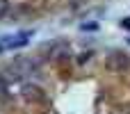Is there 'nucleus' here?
I'll return each mask as SVG.
<instances>
[{"label": "nucleus", "instance_id": "7", "mask_svg": "<svg viewBox=\"0 0 130 114\" xmlns=\"http://www.w3.org/2000/svg\"><path fill=\"white\" fill-rule=\"evenodd\" d=\"M128 43H130V39H128Z\"/></svg>", "mask_w": 130, "mask_h": 114}, {"label": "nucleus", "instance_id": "5", "mask_svg": "<svg viewBox=\"0 0 130 114\" xmlns=\"http://www.w3.org/2000/svg\"><path fill=\"white\" fill-rule=\"evenodd\" d=\"M89 59H91V53H82L78 62H80V64H85V62H89Z\"/></svg>", "mask_w": 130, "mask_h": 114}, {"label": "nucleus", "instance_id": "2", "mask_svg": "<svg viewBox=\"0 0 130 114\" xmlns=\"http://www.w3.org/2000/svg\"><path fill=\"white\" fill-rule=\"evenodd\" d=\"M39 91H41L39 87H25V89H23V96H25L27 101H32V98H34V101H43V94H39Z\"/></svg>", "mask_w": 130, "mask_h": 114}, {"label": "nucleus", "instance_id": "4", "mask_svg": "<svg viewBox=\"0 0 130 114\" xmlns=\"http://www.w3.org/2000/svg\"><path fill=\"white\" fill-rule=\"evenodd\" d=\"M80 27H82V30H91V32H94V30H98V25H96V23H82Z\"/></svg>", "mask_w": 130, "mask_h": 114}, {"label": "nucleus", "instance_id": "6", "mask_svg": "<svg viewBox=\"0 0 130 114\" xmlns=\"http://www.w3.org/2000/svg\"><path fill=\"white\" fill-rule=\"evenodd\" d=\"M121 27H123V30H130V16H126V18L121 21Z\"/></svg>", "mask_w": 130, "mask_h": 114}, {"label": "nucleus", "instance_id": "3", "mask_svg": "<svg viewBox=\"0 0 130 114\" xmlns=\"http://www.w3.org/2000/svg\"><path fill=\"white\" fill-rule=\"evenodd\" d=\"M7 11H9V2L7 0H0V18H5Z\"/></svg>", "mask_w": 130, "mask_h": 114}, {"label": "nucleus", "instance_id": "1", "mask_svg": "<svg viewBox=\"0 0 130 114\" xmlns=\"http://www.w3.org/2000/svg\"><path fill=\"white\" fill-rule=\"evenodd\" d=\"M105 69L110 73H123L130 69V55L123 50H112L105 57Z\"/></svg>", "mask_w": 130, "mask_h": 114}]
</instances>
